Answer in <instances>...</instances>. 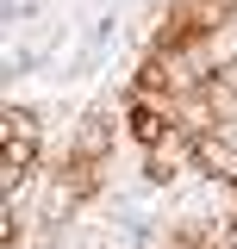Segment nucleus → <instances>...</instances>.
<instances>
[{
  "mask_svg": "<svg viewBox=\"0 0 237 249\" xmlns=\"http://www.w3.org/2000/svg\"><path fill=\"white\" fill-rule=\"evenodd\" d=\"M194 156H200V168H212L218 181L237 187V150H231V143H218V137H194Z\"/></svg>",
  "mask_w": 237,
  "mask_h": 249,
  "instance_id": "1",
  "label": "nucleus"
},
{
  "mask_svg": "<svg viewBox=\"0 0 237 249\" xmlns=\"http://www.w3.org/2000/svg\"><path fill=\"white\" fill-rule=\"evenodd\" d=\"M162 131H169V119H162L156 106H138V112H131V137H138L144 150H156V143H162Z\"/></svg>",
  "mask_w": 237,
  "mask_h": 249,
  "instance_id": "2",
  "label": "nucleus"
},
{
  "mask_svg": "<svg viewBox=\"0 0 237 249\" xmlns=\"http://www.w3.org/2000/svg\"><path fill=\"white\" fill-rule=\"evenodd\" d=\"M200 100H206V112H218V119H225V124H237V93L225 88L218 75H212V81H206V93H200Z\"/></svg>",
  "mask_w": 237,
  "mask_h": 249,
  "instance_id": "3",
  "label": "nucleus"
},
{
  "mask_svg": "<svg viewBox=\"0 0 237 249\" xmlns=\"http://www.w3.org/2000/svg\"><path fill=\"white\" fill-rule=\"evenodd\" d=\"M38 137H6V181H19V168H31Z\"/></svg>",
  "mask_w": 237,
  "mask_h": 249,
  "instance_id": "4",
  "label": "nucleus"
},
{
  "mask_svg": "<svg viewBox=\"0 0 237 249\" xmlns=\"http://www.w3.org/2000/svg\"><path fill=\"white\" fill-rule=\"evenodd\" d=\"M218 81H225V88H231V93H237V62H231V69H225V75H218Z\"/></svg>",
  "mask_w": 237,
  "mask_h": 249,
  "instance_id": "5",
  "label": "nucleus"
}]
</instances>
